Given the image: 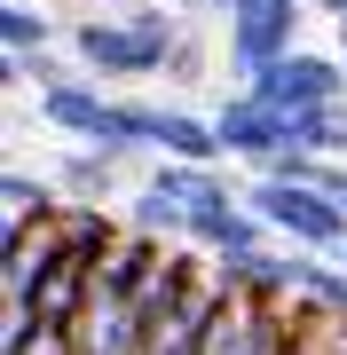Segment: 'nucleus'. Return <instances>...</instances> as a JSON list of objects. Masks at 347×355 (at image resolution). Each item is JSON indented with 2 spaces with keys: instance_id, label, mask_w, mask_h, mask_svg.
Returning a JSON list of instances; mask_svg holds the SVG:
<instances>
[{
  "instance_id": "nucleus-1",
  "label": "nucleus",
  "mask_w": 347,
  "mask_h": 355,
  "mask_svg": "<svg viewBox=\"0 0 347 355\" xmlns=\"http://www.w3.org/2000/svg\"><path fill=\"white\" fill-rule=\"evenodd\" d=\"M181 48V24L166 8H134V16H87L71 24V64L87 79H158Z\"/></svg>"
},
{
  "instance_id": "nucleus-2",
  "label": "nucleus",
  "mask_w": 347,
  "mask_h": 355,
  "mask_svg": "<svg viewBox=\"0 0 347 355\" xmlns=\"http://www.w3.org/2000/svg\"><path fill=\"white\" fill-rule=\"evenodd\" d=\"M260 221L276 229L284 245H300V253H339L347 245V205L323 190V182H284V174H260L253 190H244Z\"/></svg>"
},
{
  "instance_id": "nucleus-3",
  "label": "nucleus",
  "mask_w": 347,
  "mask_h": 355,
  "mask_svg": "<svg viewBox=\"0 0 347 355\" xmlns=\"http://www.w3.org/2000/svg\"><path fill=\"white\" fill-rule=\"evenodd\" d=\"M39 119L71 142H95L111 158H142L134 150V95H103V79H64V87H39Z\"/></svg>"
},
{
  "instance_id": "nucleus-4",
  "label": "nucleus",
  "mask_w": 347,
  "mask_h": 355,
  "mask_svg": "<svg viewBox=\"0 0 347 355\" xmlns=\"http://www.w3.org/2000/svg\"><path fill=\"white\" fill-rule=\"evenodd\" d=\"M237 87H253L276 111H323V103H347V64L339 55H316V48H292L276 64H260L253 79H237Z\"/></svg>"
},
{
  "instance_id": "nucleus-5",
  "label": "nucleus",
  "mask_w": 347,
  "mask_h": 355,
  "mask_svg": "<svg viewBox=\"0 0 347 355\" xmlns=\"http://www.w3.org/2000/svg\"><path fill=\"white\" fill-rule=\"evenodd\" d=\"M300 16H308V0H237L229 8V64H237V79H253L260 64L292 55L300 48Z\"/></svg>"
},
{
  "instance_id": "nucleus-6",
  "label": "nucleus",
  "mask_w": 347,
  "mask_h": 355,
  "mask_svg": "<svg viewBox=\"0 0 347 355\" xmlns=\"http://www.w3.org/2000/svg\"><path fill=\"white\" fill-rule=\"evenodd\" d=\"M213 135H221V150H229V158L260 166V174H269L284 150H292V119H284L276 103H260L253 87H237V95L213 103Z\"/></svg>"
},
{
  "instance_id": "nucleus-7",
  "label": "nucleus",
  "mask_w": 347,
  "mask_h": 355,
  "mask_svg": "<svg viewBox=\"0 0 347 355\" xmlns=\"http://www.w3.org/2000/svg\"><path fill=\"white\" fill-rule=\"evenodd\" d=\"M206 355H292V300H253L229 284V308H221Z\"/></svg>"
},
{
  "instance_id": "nucleus-8",
  "label": "nucleus",
  "mask_w": 347,
  "mask_h": 355,
  "mask_svg": "<svg viewBox=\"0 0 347 355\" xmlns=\"http://www.w3.org/2000/svg\"><path fill=\"white\" fill-rule=\"evenodd\" d=\"M134 150L142 158H190V166H221L229 150H221L213 119L181 111V103H134Z\"/></svg>"
},
{
  "instance_id": "nucleus-9",
  "label": "nucleus",
  "mask_w": 347,
  "mask_h": 355,
  "mask_svg": "<svg viewBox=\"0 0 347 355\" xmlns=\"http://www.w3.org/2000/svg\"><path fill=\"white\" fill-rule=\"evenodd\" d=\"M118 174H127V158H111V150H95V142H79V150L55 158V190H64L71 205H103L118 190Z\"/></svg>"
},
{
  "instance_id": "nucleus-10",
  "label": "nucleus",
  "mask_w": 347,
  "mask_h": 355,
  "mask_svg": "<svg viewBox=\"0 0 347 355\" xmlns=\"http://www.w3.org/2000/svg\"><path fill=\"white\" fill-rule=\"evenodd\" d=\"M284 119H292V150L347 158V103H323V111H284Z\"/></svg>"
},
{
  "instance_id": "nucleus-11",
  "label": "nucleus",
  "mask_w": 347,
  "mask_h": 355,
  "mask_svg": "<svg viewBox=\"0 0 347 355\" xmlns=\"http://www.w3.org/2000/svg\"><path fill=\"white\" fill-rule=\"evenodd\" d=\"M48 40H55L48 8H32V0H8L0 8V48L8 55H48Z\"/></svg>"
},
{
  "instance_id": "nucleus-12",
  "label": "nucleus",
  "mask_w": 347,
  "mask_h": 355,
  "mask_svg": "<svg viewBox=\"0 0 347 355\" xmlns=\"http://www.w3.org/2000/svg\"><path fill=\"white\" fill-rule=\"evenodd\" d=\"M0 198H8V214H64V190H55V174H24V166H8V182H0Z\"/></svg>"
},
{
  "instance_id": "nucleus-13",
  "label": "nucleus",
  "mask_w": 347,
  "mask_h": 355,
  "mask_svg": "<svg viewBox=\"0 0 347 355\" xmlns=\"http://www.w3.org/2000/svg\"><path fill=\"white\" fill-rule=\"evenodd\" d=\"M197 71H206V48H197V40H181L174 64H166V79H197Z\"/></svg>"
},
{
  "instance_id": "nucleus-14",
  "label": "nucleus",
  "mask_w": 347,
  "mask_h": 355,
  "mask_svg": "<svg viewBox=\"0 0 347 355\" xmlns=\"http://www.w3.org/2000/svg\"><path fill=\"white\" fill-rule=\"evenodd\" d=\"M308 8H323V16H347V0H308Z\"/></svg>"
},
{
  "instance_id": "nucleus-15",
  "label": "nucleus",
  "mask_w": 347,
  "mask_h": 355,
  "mask_svg": "<svg viewBox=\"0 0 347 355\" xmlns=\"http://www.w3.org/2000/svg\"><path fill=\"white\" fill-rule=\"evenodd\" d=\"M206 8H221V16H229V8H237V0H206Z\"/></svg>"
},
{
  "instance_id": "nucleus-16",
  "label": "nucleus",
  "mask_w": 347,
  "mask_h": 355,
  "mask_svg": "<svg viewBox=\"0 0 347 355\" xmlns=\"http://www.w3.org/2000/svg\"><path fill=\"white\" fill-rule=\"evenodd\" d=\"M339 55H347V16H339Z\"/></svg>"
},
{
  "instance_id": "nucleus-17",
  "label": "nucleus",
  "mask_w": 347,
  "mask_h": 355,
  "mask_svg": "<svg viewBox=\"0 0 347 355\" xmlns=\"http://www.w3.org/2000/svg\"><path fill=\"white\" fill-rule=\"evenodd\" d=\"M174 8H206V0H174Z\"/></svg>"
},
{
  "instance_id": "nucleus-18",
  "label": "nucleus",
  "mask_w": 347,
  "mask_h": 355,
  "mask_svg": "<svg viewBox=\"0 0 347 355\" xmlns=\"http://www.w3.org/2000/svg\"><path fill=\"white\" fill-rule=\"evenodd\" d=\"M292 355H308V347H300V340H292Z\"/></svg>"
},
{
  "instance_id": "nucleus-19",
  "label": "nucleus",
  "mask_w": 347,
  "mask_h": 355,
  "mask_svg": "<svg viewBox=\"0 0 347 355\" xmlns=\"http://www.w3.org/2000/svg\"><path fill=\"white\" fill-rule=\"evenodd\" d=\"M339 261H347V245H339Z\"/></svg>"
}]
</instances>
